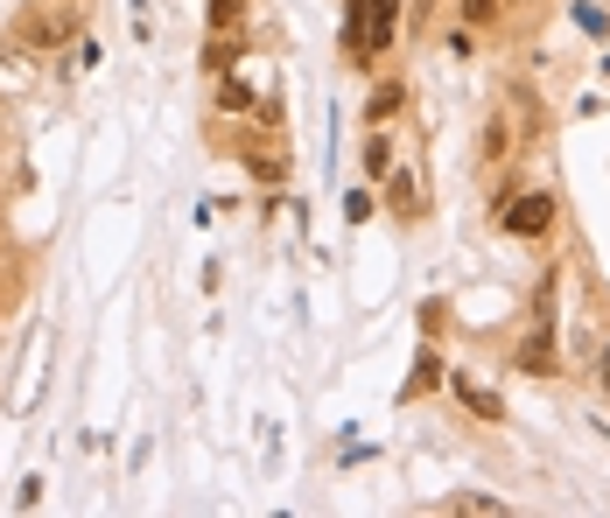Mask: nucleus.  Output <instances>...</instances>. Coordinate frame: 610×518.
I'll return each instance as SVG.
<instances>
[{
	"mask_svg": "<svg viewBox=\"0 0 610 518\" xmlns=\"http://www.w3.org/2000/svg\"><path fill=\"white\" fill-rule=\"evenodd\" d=\"M547 287H555V280H547ZM547 287H541V309H533L520 351H512V364H520L526 378H555V364H562V351H555V322H547Z\"/></svg>",
	"mask_w": 610,
	"mask_h": 518,
	"instance_id": "obj_1",
	"label": "nucleus"
},
{
	"mask_svg": "<svg viewBox=\"0 0 610 518\" xmlns=\"http://www.w3.org/2000/svg\"><path fill=\"white\" fill-rule=\"evenodd\" d=\"M499 232L505 239H547L555 232V197L533 189V197H520V203H499Z\"/></svg>",
	"mask_w": 610,
	"mask_h": 518,
	"instance_id": "obj_2",
	"label": "nucleus"
},
{
	"mask_svg": "<svg viewBox=\"0 0 610 518\" xmlns=\"http://www.w3.org/2000/svg\"><path fill=\"white\" fill-rule=\"evenodd\" d=\"M78 35V14H43V8H29L22 22H14V43H29V49H56V43H70Z\"/></svg>",
	"mask_w": 610,
	"mask_h": 518,
	"instance_id": "obj_3",
	"label": "nucleus"
},
{
	"mask_svg": "<svg viewBox=\"0 0 610 518\" xmlns=\"http://www.w3.org/2000/svg\"><path fill=\"white\" fill-rule=\"evenodd\" d=\"M400 8H407V0H366V49L372 56H386L400 43Z\"/></svg>",
	"mask_w": 610,
	"mask_h": 518,
	"instance_id": "obj_4",
	"label": "nucleus"
},
{
	"mask_svg": "<svg viewBox=\"0 0 610 518\" xmlns=\"http://www.w3.org/2000/svg\"><path fill=\"white\" fill-rule=\"evenodd\" d=\"M386 210H393V218L400 224H414V218H422V189H414V176H407V168H386Z\"/></svg>",
	"mask_w": 610,
	"mask_h": 518,
	"instance_id": "obj_5",
	"label": "nucleus"
},
{
	"mask_svg": "<svg viewBox=\"0 0 610 518\" xmlns=\"http://www.w3.org/2000/svg\"><path fill=\"white\" fill-rule=\"evenodd\" d=\"M400 106H407V85H400V78L372 85V99H366V126H393V120H400Z\"/></svg>",
	"mask_w": 610,
	"mask_h": 518,
	"instance_id": "obj_6",
	"label": "nucleus"
},
{
	"mask_svg": "<svg viewBox=\"0 0 610 518\" xmlns=\"http://www.w3.org/2000/svg\"><path fill=\"white\" fill-rule=\"evenodd\" d=\"M449 393L464 399V407L478 414V420H505V399H499V393H484L478 378H464V372H456V378H449Z\"/></svg>",
	"mask_w": 610,
	"mask_h": 518,
	"instance_id": "obj_7",
	"label": "nucleus"
},
{
	"mask_svg": "<svg viewBox=\"0 0 610 518\" xmlns=\"http://www.w3.org/2000/svg\"><path fill=\"white\" fill-rule=\"evenodd\" d=\"M239 29H211V43H204V70H211V78H225V70L239 64Z\"/></svg>",
	"mask_w": 610,
	"mask_h": 518,
	"instance_id": "obj_8",
	"label": "nucleus"
},
{
	"mask_svg": "<svg viewBox=\"0 0 610 518\" xmlns=\"http://www.w3.org/2000/svg\"><path fill=\"white\" fill-rule=\"evenodd\" d=\"M443 386V357H435V343H422V357H414V378H407V393L400 399H422V393H435Z\"/></svg>",
	"mask_w": 610,
	"mask_h": 518,
	"instance_id": "obj_9",
	"label": "nucleus"
},
{
	"mask_svg": "<svg viewBox=\"0 0 610 518\" xmlns=\"http://www.w3.org/2000/svg\"><path fill=\"white\" fill-rule=\"evenodd\" d=\"M400 155H393V133L386 126H372V141H366V176L372 183H386V168H393Z\"/></svg>",
	"mask_w": 610,
	"mask_h": 518,
	"instance_id": "obj_10",
	"label": "nucleus"
},
{
	"mask_svg": "<svg viewBox=\"0 0 610 518\" xmlns=\"http://www.w3.org/2000/svg\"><path fill=\"white\" fill-rule=\"evenodd\" d=\"M246 168H253L260 183H274V189H281V176H288V162H281V155H266V147H253V155H246Z\"/></svg>",
	"mask_w": 610,
	"mask_h": 518,
	"instance_id": "obj_11",
	"label": "nucleus"
},
{
	"mask_svg": "<svg viewBox=\"0 0 610 518\" xmlns=\"http://www.w3.org/2000/svg\"><path fill=\"white\" fill-rule=\"evenodd\" d=\"M456 14H464L470 29H491L499 22V0H456Z\"/></svg>",
	"mask_w": 610,
	"mask_h": 518,
	"instance_id": "obj_12",
	"label": "nucleus"
},
{
	"mask_svg": "<svg viewBox=\"0 0 610 518\" xmlns=\"http://www.w3.org/2000/svg\"><path fill=\"white\" fill-rule=\"evenodd\" d=\"M218 112H253V91H246L239 78H225L218 85Z\"/></svg>",
	"mask_w": 610,
	"mask_h": 518,
	"instance_id": "obj_13",
	"label": "nucleus"
},
{
	"mask_svg": "<svg viewBox=\"0 0 610 518\" xmlns=\"http://www.w3.org/2000/svg\"><path fill=\"white\" fill-rule=\"evenodd\" d=\"M449 511H470V518H491V511H505L499 497H478V491H464V497H449Z\"/></svg>",
	"mask_w": 610,
	"mask_h": 518,
	"instance_id": "obj_14",
	"label": "nucleus"
},
{
	"mask_svg": "<svg viewBox=\"0 0 610 518\" xmlns=\"http://www.w3.org/2000/svg\"><path fill=\"white\" fill-rule=\"evenodd\" d=\"M505 147H512V126H505V120H491V126H484V155H491V162H505Z\"/></svg>",
	"mask_w": 610,
	"mask_h": 518,
	"instance_id": "obj_15",
	"label": "nucleus"
},
{
	"mask_svg": "<svg viewBox=\"0 0 610 518\" xmlns=\"http://www.w3.org/2000/svg\"><path fill=\"white\" fill-rule=\"evenodd\" d=\"M211 29H239V0H211Z\"/></svg>",
	"mask_w": 610,
	"mask_h": 518,
	"instance_id": "obj_16",
	"label": "nucleus"
},
{
	"mask_svg": "<svg viewBox=\"0 0 610 518\" xmlns=\"http://www.w3.org/2000/svg\"><path fill=\"white\" fill-rule=\"evenodd\" d=\"M597 386H603V393H610V351H603V357H597Z\"/></svg>",
	"mask_w": 610,
	"mask_h": 518,
	"instance_id": "obj_17",
	"label": "nucleus"
},
{
	"mask_svg": "<svg viewBox=\"0 0 610 518\" xmlns=\"http://www.w3.org/2000/svg\"><path fill=\"white\" fill-rule=\"evenodd\" d=\"M512 8H541V0H512Z\"/></svg>",
	"mask_w": 610,
	"mask_h": 518,
	"instance_id": "obj_18",
	"label": "nucleus"
},
{
	"mask_svg": "<svg viewBox=\"0 0 610 518\" xmlns=\"http://www.w3.org/2000/svg\"><path fill=\"white\" fill-rule=\"evenodd\" d=\"M56 8H70V0H56Z\"/></svg>",
	"mask_w": 610,
	"mask_h": 518,
	"instance_id": "obj_19",
	"label": "nucleus"
}]
</instances>
